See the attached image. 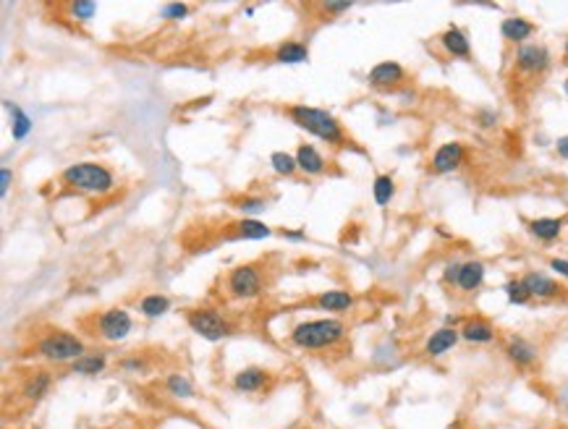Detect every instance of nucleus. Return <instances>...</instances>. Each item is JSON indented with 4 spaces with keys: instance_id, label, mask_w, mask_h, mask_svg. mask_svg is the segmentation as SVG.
Listing matches in <instances>:
<instances>
[{
    "instance_id": "nucleus-44",
    "label": "nucleus",
    "mask_w": 568,
    "mask_h": 429,
    "mask_svg": "<svg viewBox=\"0 0 568 429\" xmlns=\"http://www.w3.org/2000/svg\"><path fill=\"white\" fill-rule=\"evenodd\" d=\"M296 429H311V427H296Z\"/></svg>"
},
{
    "instance_id": "nucleus-24",
    "label": "nucleus",
    "mask_w": 568,
    "mask_h": 429,
    "mask_svg": "<svg viewBox=\"0 0 568 429\" xmlns=\"http://www.w3.org/2000/svg\"><path fill=\"white\" fill-rule=\"evenodd\" d=\"M273 58L278 61V63H304L307 58H309V47L304 45V42H296V39H291V42H283V45L278 47L273 53Z\"/></svg>"
},
{
    "instance_id": "nucleus-19",
    "label": "nucleus",
    "mask_w": 568,
    "mask_h": 429,
    "mask_svg": "<svg viewBox=\"0 0 568 429\" xmlns=\"http://www.w3.org/2000/svg\"><path fill=\"white\" fill-rule=\"evenodd\" d=\"M50 387H53V377H50V372H35V375L29 377L27 383L21 385V395L27 398V401H42L47 393H50Z\"/></svg>"
},
{
    "instance_id": "nucleus-41",
    "label": "nucleus",
    "mask_w": 568,
    "mask_h": 429,
    "mask_svg": "<svg viewBox=\"0 0 568 429\" xmlns=\"http://www.w3.org/2000/svg\"><path fill=\"white\" fill-rule=\"evenodd\" d=\"M285 238H304V230H283Z\"/></svg>"
},
{
    "instance_id": "nucleus-14",
    "label": "nucleus",
    "mask_w": 568,
    "mask_h": 429,
    "mask_svg": "<svg viewBox=\"0 0 568 429\" xmlns=\"http://www.w3.org/2000/svg\"><path fill=\"white\" fill-rule=\"evenodd\" d=\"M354 304H357V299L348 291H325L314 299V306L330 311V314H343V311L354 309Z\"/></svg>"
},
{
    "instance_id": "nucleus-10",
    "label": "nucleus",
    "mask_w": 568,
    "mask_h": 429,
    "mask_svg": "<svg viewBox=\"0 0 568 429\" xmlns=\"http://www.w3.org/2000/svg\"><path fill=\"white\" fill-rule=\"evenodd\" d=\"M296 163H299V170L304 175H322L328 170V160L322 157V152L314 144H302L296 147Z\"/></svg>"
},
{
    "instance_id": "nucleus-35",
    "label": "nucleus",
    "mask_w": 568,
    "mask_h": 429,
    "mask_svg": "<svg viewBox=\"0 0 568 429\" xmlns=\"http://www.w3.org/2000/svg\"><path fill=\"white\" fill-rule=\"evenodd\" d=\"M121 369H123V372H131V375H142L147 369V361L139 356H128L121 361Z\"/></svg>"
},
{
    "instance_id": "nucleus-34",
    "label": "nucleus",
    "mask_w": 568,
    "mask_h": 429,
    "mask_svg": "<svg viewBox=\"0 0 568 429\" xmlns=\"http://www.w3.org/2000/svg\"><path fill=\"white\" fill-rule=\"evenodd\" d=\"M160 16L163 18H183L189 16V6L186 3H165L160 8Z\"/></svg>"
},
{
    "instance_id": "nucleus-25",
    "label": "nucleus",
    "mask_w": 568,
    "mask_h": 429,
    "mask_svg": "<svg viewBox=\"0 0 568 429\" xmlns=\"http://www.w3.org/2000/svg\"><path fill=\"white\" fill-rule=\"evenodd\" d=\"M233 228V236L230 238H252V241H259V238H267L273 230L267 228L265 223H259V220H249V218H244V220H238V223H233L230 225Z\"/></svg>"
},
{
    "instance_id": "nucleus-5",
    "label": "nucleus",
    "mask_w": 568,
    "mask_h": 429,
    "mask_svg": "<svg viewBox=\"0 0 568 429\" xmlns=\"http://www.w3.org/2000/svg\"><path fill=\"white\" fill-rule=\"evenodd\" d=\"M265 273H262V265H238L233 267L228 275H226V291L233 299H241V301H249V299H257L259 293H265Z\"/></svg>"
},
{
    "instance_id": "nucleus-28",
    "label": "nucleus",
    "mask_w": 568,
    "mask_h": 429,
    "mask_svg": "<svg viewBox=\"0 0 568 429\" xmlns=\"http://www.w3.org/2000/svg\"><path fill=\"white\" fill-rule=\"evenodd\" d=\"M393 194H395L393 175H388V173L377 175L375 183H372V197H375L377 204H380V207H388V204H390V199H393Z\"/></svg>"
},
{
    "instance_id": "nucleus-30",
    "label": "nucleus",
    "mask_w": 568,
    "mask_h": 429,
    "mask_svg": "<svg viewBox=\"0 0 568 429\" xmlns=\"http://www.w3.org/2000/svg\"><path fill=\"white\" fill-rule=\"evenodd\" d=\"M165 390H168L171 395H175V398H192V395H194L192 383H189L186 377H181V375L168 377V380H165Z\"/></svg>"
},
{
    "instance_id": "nucleus-12",
    "label": "nucleus",
    "mask_w": 568,
    "mask_h": 429,
    "mask_svg": "<svg viewBox=\"0 0 568 429\" xmlns=\"http://www.w3.org/2000/svg\"><path fill=\"white\" fill-rule=\"evenodd\" d=\"M505 356L511 359L516 366L526 369V366H531L537 361V348L531 346L526 338H521V335H511L508 343H505Z\"/></svg>"
},
{
    "instance_id": "nucleus-20",
    "label": "nucleus",
    "mask_w": 568,
    "mask_h": 429,
    "mask_svg": "<svg viewBox=\"0 0 568 429\" xmlns=\"http://www.w3.org/2000/svg\"><path fill=\"white\" fill-rule=\"evenodd\" d=\"M482 280H485V265L482 262H464L461 273H458L456 288L464 293H471L482 285Z\"/></svg>"
},
{
    "instance_id": "nucleus-27",
    "label": "nucleus",
    "mask_w": 568,
    "mask_h": 429,
    "mask_svg": "<svg viewBox=\"0 0 568 429\" xmlns=\"http://www.w3.org/2000/svg\"><path fill=\"white\" fill-rule=\"evenodd\" d=\"M6 105H8V110H11V134H13L16 142H21V139L32 131V118H29L18 105H13V102H6Z\"/></svg>"
},
{
    "instance_id": "nucleus-15",
    "label": "nucleus",
    "mask_w": 568,
    "mask_h": 429,
    "mask_svg": "<svg viewBox=\"0 0 568 429\" xmlns=\"http://www.w3.org/2000/svg\"><path fill=\"white\" fill-rule=\"evenodd\" d=\"M534 32H537V27L531 24L529 18H524V16H508V18H503V24H500V35H503V39H508V42H519V45H521L524 39H529Z\"/></svg>"
},
{
    "instance_id": "nucleus-21",
    "label": "nucleus",
    "mask_w": 568,
    "mask_h": 429,
    "mask_svg": "<svg viewBox=\"0 0 568 429\" xmlns=\"http://www.w3.org/2000/svg\"><path fill=\"white\" fill-rule=\"evenodd\" d=\"M458 330H453V328H440V330H435L430 335V340H427V346H424V351L430 354V356H443L445 351H450V348L456 346L458 343Z\"/></svg>"
},
{
    "instance_id": "nucleus-13",
    "label": "nucleus",
    "mask_w": 568,
    "mask_h": 429,
    "mask_svg": "<svg viewBox=\"0 0 568 429\" xmlns=\"http://www.w3.org/2000/svg\"><path fill=\"white\" fill-rule=\"evenodd\" d=\"M521 280L526 283V288H529L531 299H555V296L563 293V285L555 283L552 278H548V275H542V273L524 275Z\"/></svg>"
},
{
    "instance_id": "nucleus-2",
    "label": "nucleus",
    "mask_w": 568,
    "mask_h": 429,
    "mask_svg": "<svg viewBox=\"0 0 568 429\" xmlns=\"http://www.w3.org/2000/svg\"><path fill=\"white\" fill-rule=\"evenodd\" d=\"M61 183L68 186V189H76V192L84 194H97V197H105L110 194L118 181L110 168H105L102 163H73L68 165L63 173H61Z\"/></svg>"
},
{
    "instance_id": "nucleus-36",
    "label": "nucleus",
    "mask_w": 568,
    "mask_h": 429,
    "mask_svg": "<svg viewBox=\"0 0 568 429\" xmlns=\"http://www.w3.org/2000/svg\"><path fill=\"white\" fill-rule=\"evenodd\" d=\"M348 8H351V3H325V6H322V11H325V13H330V16L346 13Z\"/></svg>"
},
{
    "instance_id": "nucleus-29",
    "label": "nucleus",
    "mask_w": 568,
    "mask_h": 429,
    "mask_svg": "<svg viewBox=\"0 0 568 429\" xmlns=\"http://www.w3.org/2000/svg\"><path fill=\"white\" fill-rule=\"evenodd\" d=\"M270 165H273L275 173H278V175H285V178H291V175H296V170H299L296 155H288V152H273V155H270Z\"/></svg>"
},
{
    "instance_id": "nucleus-38",
    "label": "nucleus",
    "mask_w": 568,
    "mask_h": 429,
    "mask_svg": "<svg viewBox=\"0 0 568 429\" xmlns=\"http://www.w3.org/2000/svg\"><path fill=\"white\" fill-rule=\"evenodd\" d=\"M550 267H552L558 275L568 278V259H550Z\"/></svg>"
},
{
    "instance_id": "nucleus-8",
    "label": "nucleus",
    "mask_w": 568,
    "mask_h": 429,
    "mask_svg": "<svg viewBox=\"0 0 568 429\" xmlns=\"http://www.w3.org/2000/svg\"><path fill=\"white\" fill-rule=\"evenodd\" d=\"M516 66L526 73H545L550 68V50L545 45H519Z\"/></svg>"
},
{
    "instance_id": "nucleus-26",
    "label": "nucleus",
    "mask_w": 568,
    "mask_h": 429,
    "mask_svg": "<svg viewBox=\"0 0 568 429\" xmlns=\"http://www.w3.org/2000/svg\"><path fill=\"white\" fill-rule=\"evenodd\" d=\"M105 364H108L105 354H84L82 359H76L71 364V372H76V375H100V372H105Z\"/></svg>"
},
{
    "instance_id": "nucleus-33",
    "label": "nucleus",
    "mask_w": 568,
    "mask_h": 429,
    "mask_svg": "<svg viewBox=\"0 0 568 429\" xmlns=\"http://www.w3.org/2000/svg\"><path fill=\"white\" fill-rule=\"evenodd\" d=\"M68 13H71V18H76V21H89V18L97 13V3H92V0H76V3L68 6Z\"/></svg>"
},
{
    "instance_id": "nucleus-7",
    "label": "nucleus",
    "mask_w": 568,
    "mask_h": 429,
    "mask_svg": "<svg viewBox=\"0 0 568 429\" xmlns=\"http://www.w3.org/2000/svg\"><path fill=\"white\" fill-rule=\"evenodd\" d=\"M134 328V320H131V314L126 309H121V306H113V309H105L97 317V335L102 340H110V343H116V340H123L131 332Z\"/></svg>"
},
{
    "instance_id": "nucleus-6",
    "label": "nucleus",
    "mask_w": 568,
    "mask_h": 429,
    "mask_svg": "<svg viewBox=\"0 0 568 429\" xmlns=\"http://www.w3.org/2000/svg\"><path fill=\"white\" fill-rule=\"evenodd\" d=\"M186 325L199 335V338L210 340V343H218V340L228 338L233 332V325H230L223 311L212 309V306H197V309L186 311Z\"/></svg>"
},
{
    "instance_id": "nucleus-9",
    "label": "nucleus",
    "mask_w": 568,
    "mask_h": 429,
    "mask_svg": "<svg viewBox=\"0 0 568 429\" xmlns=\"http://www.w3.org/2000/svg\"><path fill=\"white\" fill-rule=\"evenodd\" d=\"M464 160H467L464 144L461 142H448V144H443L432 155V170L435 173H453V170H458L464 165Z\"/></svg>"
},
{
    "instance_id": "nucleus-31",
    "label": "nucleus",
    "mask_w": 568,
    "mask_h": 429,
    "mask_svg": "<svg viewBox=\"0 0 568 429\" xmlns=\"http://www.w3.org/2000/svg\"><path fill=\"white\" fill-rule=\"evenodd\" d=\"M505 296H508V301L511 304H529V299H531L529 288H526V283H524L521 278H516V280H508V283H505Z\"/></svg>"
},
{
    "instance_id": "nucleus-4",
    "label": "nucleus",
    "mask_w": 568,
    "mask_h": 429,
    "mask_svg": "<svg viewBox=\"0 0 568 429\" xmlns=\"http://www.w3.org/2000/svg\"><path fill=\"white\" fill-rule=\"evenodd\" d=\"M37 354L47 361H76V359H82L87 354V346H84V340L79 335H73V332H66V330H50L45 332L42 338L37 340Z\"/></svg>"
},
{
    "instance_id": "nucleus-40",
    "label": "nucleus",
    "mask_w": 568,
    "mask_h": 429,
    "mask_svg": "<svg viewBox=\"0 0 568 429\" xmlns=\"http://www.w3.org/2000/svg\"><path fill=\"white\" fill-rule=\"evenodd\" d=\"M558 155L563 157V160H568V137L558 139Z\"/></svg>"
},
{
    "instance_id": "nucleus-22",
    "label": "nucleus",
    "mask_w": 568,
    "mask_h": 429,
    "mask_svg": "<svg viewBox=\"0 0 568 429\" xmlns=\"http://www.w3.org/2000/svg\"><path fill=\"white\" fill-rule=\"evenodd\" d=\"M168 311H171V299L163 293H147L144 299H139V314L147 320H160Z\"/></svg>"
},
{
    "instance_id": "nucleus-43",
    "label": "nucleus",
    "mask_w": 568,
    "mask_h": 429,
    "mask_svg": "<svg viewBox=\"0 0 568 429\" xmlns=\"http://www.w3.org/2000/svg\"><path fill=\"white\" fill-rule=\"evenodd\" d=\"M566 94H568V79H566Z\"/></svg>"
},
{
    "instance_id": "nucleus-39",
    "label": "nucleus",
    "mask_w": 568,
    "mask_h": 429,
    "mask_svg": "<svg viewBox=\"0 0 568 429\" xmlns=\"http://www.w3.org/2000/svg\"><path fill=\"white\" fill-rule=\"evenodd\" d=\"M458 273H461V265H458V262H453V265H448V270H445V280H448V283H453V285H456V280H458Z\"/></svg>"
},
{
    "instance_id": "nucleus-37",
    "label": "nucleus",
    "mask_w": 568,
    "mask_h": 429,
    "mask_svg": "<svg viewBox=\"0 0 568 429\" xmlns=\"http://www.w3.org/2000/svg\"><path fill=\"white\" fill-rule=\"evenodd\" d=\"M11 178H13V170H11V168H3V170H0V194H3V197H6L11 189Z\"/></svg>"
},
{
    "instance_id": "nucleus-32",
    "label": "nucleus",
    "mask_w": 568,
    "mask_h": 429,
    "mask_svg": "<svg viewBox=\"0 0 568 429\" xmlns=\"http://www.w3.org/2000/svg\"><path fill=\"white\" fill-rule=\"evenodd\" d=\"M233 207L238 212H244V215H254V212H262L267 207V199L265 197H238L233 201Z\"/></svg>"
},
{
    "instance_id": "nucleus-42",
    "label": "nucleus",
    "mask_w": 568,
    "mask_h": 429,
    "mask_svg": "<svg viewBox=\"0 0 568 429\" xmlns=\"http://www.w3.org/2000/svg\"><path fill=\"white\" fill-rule=\"evenodd\" d=\"M566 55H568V39H566Z\"/></svg>"
},
{
    "instance_id": "nucleus-3",
    "label": "nucleus",
    "mask_w": 568,
    "mask_h": 429,
    "mask_svg": "<svg viewBox=\"0 0 568 429\" xmlns=\"http://www.w3.org/2000/svg\"><path fill=\"white\" fill-rule=\"evenodd\" d=\"M343 335H346V325L340 320H335V317H325V320L299 322V325L291 330V343L296 348L317 351V348L335 346Z\"/></svg>"
},
{
    "instance_id": "nucleus-11",
    "label": "nucleus",
    "mask_w": 568,
    "mask_h": 429,
    "mask_svg": "<svg viewBox=\"0 0 568 429\" xmlns=\"http://www.w3.org/2000/svg\"><path fill=\"white\" fill-rule=\"evenodd\" d=\"M403 79H406V71L395 61H383V63H377L372 71L366 73V82L372 84V87H395Z\"/></svg>"
},
{
    "instance_id": "nucleus-17",
    "label": "nucleus",
    "mask_w": 568,
    "mask_h": 429,
    "mask_svg": "<svg viewBox=\"0 0 568 429\" xmlns=\"http://www.w3.org/2000/svg\"><path fill=\"white\" fill-rule=\"evenodd\" d=\"M265 383L267 372L259 369V366H247V369L236 372V377H233V387H236L238 393H257V390L265 387Z\"/></svg>"
},
{
    "instance_id": "nucleus-18",
    "label": "nucleus",
    "mask_w": 568,
    "mask_h": 429,
    "mask_svg": "<svg viewBox=\"0 0 568 429\" xmlns=\"http://www.w3.org/2000/svg\"><path fill=\"white\" fill-rule=\"evenodd\" d=\"M461 338L469 343H490L495 338V328L482 317H471L461 325Z\"/></svg>"
},
{
    "instance_id": "nucleus-1",
    "label": "nucleus",
    "mask_w": 568,
    "mask_h": 429,
    "mask_svg": "<svg viewBox=\"0 0 568 429\" xmlns=\"http://www.w3.org/2000/svg\"><path fill=\"white\" fill-rule=\"evenodd\" d=\"M285 116L296 123L299 128H304L307 134L322 139L333 147H351V139L346 137V131L340 126V120L322 108H309V105H288Z\"/></svg>"
},
{
    "instance_id": "nucleus-16",
    "label": "nucleus",
    "mask_w": 568,
    "mask_h": 429,
    "mask_svg": "<svg viewBox=\"0 0 568 429\" xmlns=\"http://www.w3.org/2000/svg\"><path fill=\"white\" fill-rule=\"evenodd\" d=\"M440 45L448 55L453 58H469L471 55V45H469V37L461 32L458 27H450L440 35Z\"/></svg>"
},
{
    "instance_id": "nucleus-23",
    "label": "nucleus",
    "mask_w": 568,
    "mask_h": 429,
    "mask_svg": "<svg viewBox=\"0 0 568 429\" xmlns=\"http://www.w3.org/2000/svg\"><path fill=\"white\" fill-rule=\"evenodd\" d=\"M566 225L563 218H537L529 223L531 236H537L540 241H555L560 236V230Z\"/></svg>"
}]
</instances>
